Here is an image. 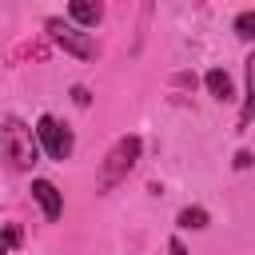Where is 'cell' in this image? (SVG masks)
Returning a JSON list of instances; mask_svg holds the SVG:
<instances>
[{
	"instance_id": "1",
	"label": "cell",
	"mask_w": 255,
	"mask_h": 255,
	"mask_svg": "<svg viewBox=\"0 0 255 255\" xmlns=\"http://www.w3.org/2000/svg\"><path fill=\"white\" fill-rule=\"evenodd\" d=\"M135 159H139V135H124V139H116V147L104 155V163H100V191H108V187H116L131 167H135Z\"/></svg>"
},
{
	"instance_id": "2",
	"label": "cell",
	"mask_w": 255,
	"mask_h": 255,
	"mask_svg": "<svg viewBox=\"0 0 255 255\" xmlns=\"http://www.w3.org/2000/svg\"><path fill=\"white\" fill-rule=\"evenodd\" d=\"M4 155L12 159V167H32L36 163V155H40V143L32 139V128L28 124H20L16 116H8L4 120Z\"/></svg>"
},
{
	"instance_id": "3",
	"label": "cell",
	"mask_w": 255,
	"mask_h": 255,
	"mask_svg": "<svg viewBox=\"0 0 255 255\" xmlns=\"http://www.w3.org/2000/svg\"><path fill=\"white\" fill-rule=\"evenodd\" d=\"M44 28H48V36H52L64 52H72V56H80V60H96V40H92L80 24H64L60 16H52Z\"/></svg>"
},
{
	"instance_id": "4",
	"label": "cell",
	"mask_w": 255,
	"mask_h": 255,
	"mask_svg": "<svg viewBox=\"0 0 255 255\" xmlns=\"http://www.w3.org/2000/svg\"><path fill=\"white\" fill-rule=\"evenodd\" d=\"M36 139H40V147H44L52 159H60V163L72 155V131H68L56 116H40V120H36Z\"/></svg>"
},
{
	"instance_id": "5",
	"label": "cell",
	"mask_w": 255,
	"mask_h": 255,
	"mask_svg": "<svg viewBox=\"0 0 255 255\" xmlns=\"http://www.w3.org/2000/svg\"><path fill=\"white\" fill-rule=\"evenodd\" d=\"M32 199L40 203V211H44L48 223H56L64 215V195H60V187L52 179H32Z\"/></svg>"
},
{
	"instance_id": "6",
	"label": "cell",
	"mask_w": 255,
	"mask_h": 255,
	"mask_svg": "<svg viewBox=\"0 0 255 255\" xmlns=\"http://www.w3.org/2000/svg\"><path fill=\"white\" fill-rule=\"evenodd\" d=\"M68 12H72V20H76L80 28H96V24L104 20L100 0H72V4H68Z\"/></svg>"
},
{
	"instance_id": "7",
	"label": "cell",
	"mask_w": 255,
	"mask_h": 255,
	"mask_svg": "<svg viewBox=\"0 0 255 255\" xmlns=\"http://www.w3.org/2000/svg\"><path fill=\"white\" fill-rule=\"evenodd\" d=\"M251 120H255V52L247 56V96L239 108V128H251Z\"/></svg>"
},
{
	"instance_id": "8",
	"label": "cell",
	"mask_w": 255,
	"mask_h": 255,
	"mask_svg": "<svg viewBox=\"0 0 255 255\" xmlns=\"http://www.w3.org/2000/svg\"><path fill=\"white\" fill-rule=\"evenodd\" d=\"M207 92H211L215 100H235V88H231V76H227L223 68H211V72H207Z\"/></svg>"
},
{
	"instance_id": "9",
	"label": "cell",
	"mask_w": 255,
	"mask_h": 255,
	"mask_svg": "<svg viewBox=\"0 0 255 255\" xmlns=\"http://www.w3.org/2000/svg\"><path fill=\"white\" fill-rule=\"evenodd\" d=\"M179 227L203 231V227H207V211H203V207H183V211H179Z\"/></svg>"
},
{
	"instance_id": "10",
	"label": "cell",
	"mask_w": 255,
	"mask_h": 255,
	"mask_svg": "<svg viewBox=\"0 0 255 255\" xmlns=\"http://www.w3.org/2000/svg\"><path fill=\"white\" fill-rule=\"evenodd\" d=\"M235 36H243V40H255V12H243V16H235Z\"/></svg>"
},
{
	"instance_id": "11",
	"label": "cell",
	"mask_w": 255,
	"mask_h": 255,
	"mask_svg": "<svg viewBox=\"0 0 255 255\" xmlns=\"http://www.w3.org/2000/svg\"><path fill=\"white\" fill-rule=\"evenodd\" d=\"M16 247H20V227L8 223V227H4V251H16Z\"/></svg>"
},
{
	"instance_id": "12",
	"label": "cell",
	"mask_w": 255,
	"mask_h": 255,
	"mask_svg": "<svg viewBox=\"0 0 255 255\" xmlns=\"http://www.w3.org/2000/svg\"><path fill=\"white\" fill-rule=\"evenodd\" d=\"M72 100H76L80 108H88V104H92V96H88V88H80V84L72 88Z\"/></svg>"
},
{
	"instance_id": "13",
	"label": "cell",
	"mask_w": 255,
	"mask_h": 255,
	"mask_svg": "<svg viewBox=\"0 0 255 255\" xmlns=\"http://www.w3.org/2000/svg\"><path fill=\"white\" fill-rule=\"evenodd\" d=\"M167 251H171V255H187V247H183L179 239H171V243H167Z\"/></svg>"
}]
</instances>
